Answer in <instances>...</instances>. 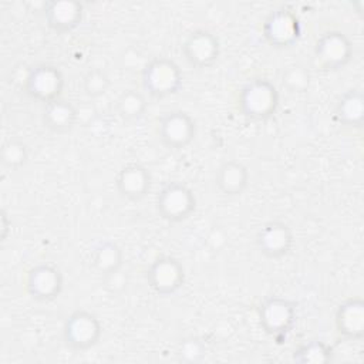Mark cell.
<instances>
[{
  "instance_id": "277c9868",
  "label": "cell",
  "mask_w": 364,
  "mask_h": 364,
  "mask_svg": "<svg viewBox=\"0 0 364 364\" xmlns=\"http://www.w3.org/2000/svg\"><path fill=\"white\" fill-rule=\"evenodd\" d=\"M63 341L73 351H88L102 337V323L97 314L87 309L74 310L63 324Z\"/></svg>"
},
{
  "instance_id": "44dd1931",
  "label": "cell",
  "mask_w": 364,
  "mask_h": 364,
  "mask_svg": "<svg viewBox=\"0 0 364 364\" xmlns=\"http://www.w3.org/2000/svg\"><path fill=\"white\" fill-rule=\"evenodd\" d=\"M148 109V101L142 91L129 88L122 91L115 101V111L124 122L139 121Z\"/></svg>"
},
{
  "instance_id": "ffe728a7",
  "label": "cell",
  "mask_w": 364,
  "mask_h": 364,
  "mask_svg": "<svg viewBox=\"0 0 364 364\" xmlns=\"http://www.w3.org/2000/svg\"><path fill=\"white\" fill-rule=\"evenodd\" d=\"M333 117L344 128H361L364 121V98L360 88L347 90L337 101Z\"/></svg>"
},
{
  "instance_id": "603a6c76",
  "label": "cell",
  "mask_w": 364,
  "mask_h": 364,
  "mask_svg": "<svg viewBox=\"0 0 364 364\" xmlns=\"http://www.w3.org/2000/svg\"><path fill=\"white\" fill-rule=\"evenodd\" d=\"M30 151L24 141L18 138H11L6 141L1 146L0 159L4 168L11 171H18L28 162Z\"/></svg>"
},
{
  "instance_id": "30bf717a",
  "label": "cell",
  "mask_w": 364,
  "mask_h": 364,
  "mask_svg": "<svg viewBox=\"0 0 364 364\" xmlns=\"http://www.w3.org/2000/svg\"><path fill=\"white\" fill-rule=\"evenodd\" d=\"M185 267L173 256H159L148 266L145 279L149 289L158 296H172L185 283Z\"/></svg>"
},
{
  "instance_id": "7402d4cb",
  "label": "cell",
  "mask_w": 364,
  "mask_h": 364,
  "mask_svg": "<svg viewBox=\"0 0 364 364\" xmlns=\"http://www.w3.org/2000/svg\"><path fill=\"white\" fill-rule=\"evenodd\" d=\"M333 348L323 340H310L293 351V361L299 364H324L331 361Z\"/></svg>"
},
{
  "instance_id": "d4e9b609",
  "label": "cell",
  "mask_w": 364,
  "mask_h": 364,
  "mask_svg": "<svg viewBox=\"0 0 364 364\" xmlns=\"http://www.w3.org/2000/svg\"><path fill=\"white\" fill-rule=\"evenodd\" d=\"M282 82L290 92H304L310 85V74L303 65L294 64L283 71Z\"/></svg>"
},
{
  "instance_id": "cb8c5ba5",
  "label": "cell",
  "mask_w": 364,
  "mask_h": 364,
  "mask_svg": "<svg viewBox=\"0 0 364 364\" xmlns=\"http://www.w3.org/2000/svg\"><path fill=\"white\" fill-rule=\"evenodd\" d=\"M81 85H82L84 94L88 98H98L108 91L111 81L108 74L104 70L95 67V68H90L84 74Z\"/></svg>"
},
{
  "instance_id": "5bb4252c",
  "label": "cell",
  "mask_w": 364,
  "mask_h": 364,
  "mask_svg": "<svg viewBox=\"0 0 364 364\" xmlns=\"http://www.w3.org/2000/svg\"><path fill=\"white\" fill-rule=\"evenodd\" d=\"M114 183L122 199L129 202H139L151 191L152 175L145 165L138 162H128L119 168Z\"/></svg>"
},
{
  "instance_id": "7c38bea8",
  "label": "cell",
  "mask_w": 364,
  "mask_h": 364,
  "mask_svg": "<svg viewBox=\"0 0 364 364\" xmlns=\"http://www.w3.org/2000/svg\"><path fill=\"white\" fill-rule=\"evenodd\" d=\"M181 51L191 67L205 70L219 60L220 41L212 31L196 28L186 36L181 46Z\"/></svg>"
},
{
  "instance_id": "9a60e30c",
  "label": "cell",
  "mask_w": 364,
  "mask_h": 364,
  "mask_svg": "<svg viewBox=\"0 0 364 364\" xmlns=\"http://www.w3.org/2000/svg\"><path fill=\"white\" fill-rule=\"evenodd\" d=\"M43 16L47 27L65 34L75 30L84 18V4L75 0H51L43 6Z\"/></svg>"
},
{
  "instance_id": "52a82bcc",
  "label": "cell",
  "mask_w": 364,
  "mask_h": 364,
  "mask_svg": "<svg viewBox=\"0 0 364 364\" xmlns=\"http://www.w3.org/2000/svg\"><path fill=\"white\" fill-rule=\"evenodd\" d=\"M196 121L191 114L182 109L164 112L156 125V135L161 144L171 151L188 148L196 136Z\"/></svg>"
},
{
  "instance_id": "6da1fadb",
  "label": "cell",
  "mask_w": 364,
  "mask_h": 364,
  "mask_svg": "<svg viewBox=\"0 0 364 364\" xmlns=\"http://www.w3.org/2000/svg\"><path fill=\"white\" fill-rule=\"evenodd\" d=\"M280 104L277 87L267 78L249 80L237 94V109L242 117L250 121L270 119Z\"/></svg>"
},
{
  "instance_id": "ba28073f",
  "label": "cell",
  "mask_w": 364,
  "mask_h": 364,
  "mask_svg": "<svg viewBox=\"0 0 364 364\" xmlns=\"http://www.w3.org/2000/svg\"><path fill=\"white\" fill-rule=\"evenodd\" d=\"M353 53L351 40L338 30L323 33L313 48L314 63L323 71L343 70L351 61Z\"/></svg>"
},
{
  "instance_id": "e0dca14e",
  "label": "cell",
  "mask_w": 364,
  "mask_h": 364,
  "mask_svg": "<svg viewBox=\"0 0 364 364\" xmlns=\"http://www.w3.org/2000/svg\"><path fill=\"white\" fill-rule=\"evenodd\" d=\"M250 182L249 168L237 159L223 161L215 173V186L223 196L242 195Z\"/></svg>"
},
{
  "instance_id": "8fae6325",
  "label": "cell",
  "mask_w": 364,
  "mask_h": 364,
  "mask_svg": "<svg viewBox=\"0 0 364 364\" xmlns=\"http://www.w3.org/2000/svg\"><path fill=\"white\" fill-rule=\"evenodd\" d=\"M26 291L36 301H53L64 289V274L51 262H41L28 269L26 274Z\"/></svg>"
},
{
  "instance_id": "7a4b0ae2",
  "label": "cell",
  "mask_w": 364,
  "mask_h": 364,
  "mask_svg": "<svg viewBox=\"0 0 364 364\" xmlns=\"http://www.w3.org/2000/svg\"><path fill=\"white\" fill-rule=\"evenodd\" d=\"M144 94L162 100L178 94L183 85V73L176 61L169 57L151 58L141 73Z\"/></svg>"
},
{
  "instance_id": "d6986e66",
  "label": "cell",
  "mask_w": 364,
  "mask_h": 364,
  "mask_svg": "<svg viewBox=\"0 0 364 364\" xmlns=\"http://www.w3.org/2000/svg\"><path fill=\"white\" fill-rule=\"evenodd\" d=\"M124 259L122 247L109 239L100 240L90 253L92 269L104 277H112L117 274L124 264Z\"/></svg>"
},
{
  "instance_id": "484cf974",
  "label": "cell",
  "mask_w": 364,
  "mask_h": 364,
  "mask_svg": "<svg viewBox=\"0 0 364 364\" xmlns=\"http://www.w3.org/2000/svg\"><path fill=\"white\" fill-rule=\"evenodd\" d=\"M11 230V220H9V215L6 212V209L0 210V237L1 242L7 240V236Z\"/></svg>"
},
{
  "instance_id": "3957f363",
  "label": "cell",
  "mask_w": 364,
  "mask_h": 364,
  "mask_svg": "<svg viewBox=\"0 0 364 364\" xmlns=\"http://www.w3.org/2000/svg\"><path fill=\"white\" fill-rule=\"evenodd\" d=\"M196 205L195 192L179 181L165 183L155 198L156 213L169 223H179L189 219L196 210Z\"/></svg>"
},
{
  "instance_id": "4fadbf2b",
  "label": "cell",
  "mask_w": 364,
  "mask_h": 364,
  "mask_svg": "<svg viewBox=\"0 0 364 364\" xmlns=\"http://www.w3.org/2000/svg\"><path fill=\"white\" fill-rule=\"evenodd\" d=\"M255 243L260 255L267 259H282L293 247L294 236L291 228L282 220H269L256 232Z\"/></svg>"
},
{
  "instance_id": "8992f818",
  "label": "cell",
  "mask_w": 364,
  "mask_h": 364,
  "mask_svg": "<svg viewBox=\"0 0 364 364\" xmlns=\"http://www.w3.org/2000/svg\"><path fill=\"white\" fill-rule=\"evenodd\" d=\"M303 27L299 16L287 9L272 10L262 23V36L273 48H290L301 38Z\"/></svg>"
},
{
  "instance_id": "9c48e42d",
  "label": "cell",
  "mask_w": 364,
  "mask_h": 364,
  "mask_svg": "<svg viewBox=\"0 0 364 364\" xmlns=\"http://www.w3.org/2000/svg\"><path fill=\"white\" fill-rule=\"evenodd\" d=\"M65 85L63 71L53 64H36L24 78V92L34 101L46 105L61 98Z\"/></svg>"
},
{
  "instance_id": "5b68a950",
  "label": "cell",
  "mask_w": 364,
  "mask_h": 364,
  "mask_svg": "<svg viewBox=\"0 0 364 364\" xmlns=\"http://www.w3.org/2000/svg\"><path fill=\"white\" fill-rule=\"evenodd\" d=\"M257 317L267 336L274 340L286 338L296 324V303L282 296H269L260 303Z\"/></svg>"
},
{
  "instance_id": "2e32d148",
  "label": "cell",
  "mask_w": 364,
  "mask_h": 364,
  "mask_svg": "<svg viewBox=\"0 0 364 364\" xmlns=\"http://www.w3.org/2000/svg\"><path fill=\"white\" fill-rule=\"evenodd\" d=\"M336 330L346 340L364 337V301L361 297H350L341 301L334 314Z\"/></svg>"
},
{
  "instance_id": "ac0fdd59",
  "label": "cell",
  "mask_w": 364,
  "mask_h": 364,
  "mask_svg": "<svg viewBox=\"0 0 364 364\" xmlns=\"http://www.w3.org/2000/svg\"><path fill=\"white\" fill-rule=\"evenodd\" d=\"M77 119L78 111L75 105L67 100L58 98L43 105L41 122L50 132L67 134L75 127Z\"/></svg>"
}]
</instances>
